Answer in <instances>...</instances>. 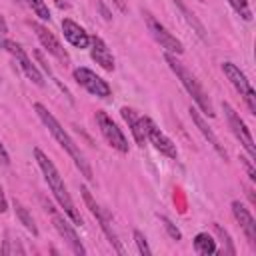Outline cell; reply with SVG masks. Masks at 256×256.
Returning a JSON list of instances; mask_svg holds the SVG:
<instances>
[{"instance_id": "obj_7", "label": "cell", "mask_w": 256, "mask_h": 256, "mask_svg": "<svg viewBox=\"0 0 256 256\" xmlns=\"http://www.w3.org/2000/svg\"><path fill=\"white\" fill-rule=\"evenodd\" d=\"M96 124L100 128V134L104 136V140L120 154H128V140L124 136V132L118 128V124L104 112V110H98L96 112Z\"/></svg>"}, {"instance_id": "obj_20", "label": "cell", "mask_w": 256, "mask_h": 256, "mask_svg": "<svg viewBox=\"0 0 256 256\" xmlns=\"http://www.w3.org/2000/svg\"><path fill=\"white\" fill-rule=\"evenodd\" d=\"M172 2H174V4H176V8H178V10L182 12V16H184V18L188 20V24H190V26H192V28L196 30V34H198V36H200L202 40H206V30H204V26H202V24H200V22L196 20V16H194V14H192V12H190V10L186 8L184 0H172Z\"/></svg>"}, {"instance_id": "obj_24", "label": "cell", "mask_w": 256, "mask_h": 256, "mask_svg": "<svg viewBox=\"0 0 256 256\" xmlns=\"http://www.w3.org/2000/svg\"><path fill=\"white\" fill-rule=\"evenodd\" d=\"M158 218H160V222H162L164 230L168 232V236H170L172 240H176V242H178V240H182V232L178 230V226H176L170 218H166V216H158Z\"/></svg>"}, {"instance_id": "obj_13", "label": "cell", "mask_w": 256, "mask_h": 256, "mask_svg": "<svg viewBox=\"0 0 256 256\" xmlns=\"http://www.w3.org/2000/svg\"><path fill=\"white\" fill-rule=\"evenodd\" d=\"M32 30L36 32V36H38L42 48H44L48 54H52L54 58H58V60H62V62H68V52H66V48L58 42V38H56L46 26H42V24H38V22H32Z\"/></svg>"}, {"instance_id": "obj_11", "label": "cell", "mask_w": 256, "mask_h": 256, "mask_svg": "<svg viewBox=\"0 0 256 256\" xmlns=\"http://www.w3.org/2000/svg\"><path fill=\"white\" fill-rule=\"evenodd\" d=\"M142 122H144V130H146V140L160 152L164 154L166 158H172L176 160L178 158V150H176V144L148 118V116H142Z\"/></svg>"}, {"instance_id": "obj_14", "label": "cell", "mask_w": 256, "mask_h": 256, "mask_svg": "<svg viewBox=\"0 0 256 256\" xmlns=\"http://www.w3.org/2000/svg\"><path fill=\"white\" fill-rule=\"evenodd\" d=\"M232 214H234L236 222L240 224V228L244 230L248 242H250L252 246H256V220H254V216L250 214V210H248L240 200H234V202H232Z\"/></svg>"}, {"instance_id": "obj_10", "label": "cell", "mask_w": 256, "mask_h": 256, "mask_svg": "<svg viewBox=\"0 0 256 256\" xmlns=\"http://www.w3.org/2000/svg\"><path fill=\"white\" fill-rule=\"evenodd\" d=\"M74 80L76 84H80L86 92L98 96V98H108L112 94V88L108 86V82L104 78H100L96 72H92L90 68H74Z\"/></svg>"}, {"instance_id": "obj_5", "label": "cell", "mask_w": 256, "mask_h": 256, "mask_svg": "<svg viewBox=\"0 0 256 256\" xmlns=\"http://www.w3.org/2000/svg\"><path fill=\"white\" fill-rule=\"evenodd\" d=\"M222 72H224V76L230 80V84L236 88V92L244 98L248 110H250L252 114H256V92H254V88L250 86V80L246 78V74H244L234 62H222Z\"/></svg>"}, {"instance_id": "obj_30", "label": "cell", "mask_w": 256, "mask_h": 256, "mask_svg": "<svg viewBox=\"0 0 256 256\" xmlns=\"http://www.w3.org/2000/svg\"><path fill=\"white\" fill-rule=\"evenodd\" d=\"M120 12H126V0H112Z\"/></svg>"}, {"instance_id": "obj_27", "label": "cell", "mask_w": 256, "mask_h": 256, "mask_svg": "<svg viewBox=\"0 0 256 256\" xmlns=\"http://www.w3.org/2000/svg\"><path fill=\"white\" fill-rule=\"evenodd\" d=\"M0 162L2 164H10V156H8V152H6V148H4L2 142H0Z\"/></svg>"}, {"instance_id": "obj_12", "label": "cell", "mask_w": 256, "mask_h": 256, "mask_svg": "<svg viewBox=\"0 0 256 256\" xmlns=\"http://www.w3.org/2000/svg\"><path fill=\"white\" fill-rule=\"evenodd\" d=\"M50 208V206H48ZM50 216H52V224H54V228L58 230V234L66 240V244H68V248L74 252V254H86V248H84V244L80 242V238H78V234H76V230L72 228V224L60 214V212H56V210H52L50 208Z\"/></svg>"}, {"instance_id": "obj_22", "label": "cell", "mask_w": 256, "mask_h": 256, "mask_svg": "<svg viewBox=\"0 0 256 256\" xmlns=\"http://www.w3.org/2000/svg\"><path fill=\"white\" fill-rule=\"evenodd\" d=\"M226 2L232 6V10H234L242 20H246V22L252 20V10H250L248 0H226Z\"/></svg>"}, {"instance_id": "obj_9", "label": "cell", "mask_w": 256, "mask_h": 256, "mask_svg": "<svg viewBox=\"0 0 256 256\" xmlns=\"http://www.w3.org/2000/svg\"><path fill=\"white\" fill-rule=\"evenodd\" d=\"M0 44L4 46V50H8V52L16 58L18 66L22 68V72L26 74V78H28L30 82H34L36 86H44V78H42L40 70L36 68V64L30 60V56L26 54V50H24L18 42H14V40H0Z\"/></svg>"}, {"instance_id": "obj_1", "label": "cell", "mask_w": 256, "mask_h": 256, "mask_svg": "<svg viewBox=\"0 0 256 256\" xmlns=\"http://www.w3.org/2000/svg\"><path fill=\"white\" fill-rule=\"evenodd\" d=\"M34 110H36L38 118L42 120V124L48 128V132L54 136V140H56V142L66 150V154L72 158V162L76 164V168L80 170V174H82L88 182H92V180H94V174H92V168H90L88 160H86V158H84V154L80 152L78 144L70 138V134L62 128V124L54 118V114H52V112H48V108H46V106H42L40 102H36V104H34Z\"/></svg>"}, {"instance_id": "obj_15", "label": "cell", "mask_w": 256, "mask_h": 256, "mask_svg": "<svg viewBox=\"0 0 256 256\" xmlns=\"http://www.w3.org/2000/svg\"><path fill=\"white\" fill-rule=\"evenodd\" d=\"M90 56L96 64H100L104 70L112 72L114 70V56L110 52V48L106 46V42L100 36H90Z\"/></svg>"}, {"instance_id": "obj_25", "label": "cell", "mask_w": 256, "mask_h": 256, "mask_svg": "<svg viewBox=\"0 0 256 256\" xmlns=\"http://www.w3.org/2000/svg\"><path fill=\"white\" fill-rule=\"evenodd\" d=\"M214 232H216V234L222 238V242L226 244V252H228V254H236V248H234V244H232V240H230L228 232H226L220 224H216V222H214Z\"/></svg>"}, {"instance_id": "obj_2", "label": "cell", "mask_w": 256, "mask_h": 256, "mask_svg": "<svg viewBox=\"0 0 256 256\" xmlns=\"http://www.w3.org/2000/svg\"><path fill=\"white\" fill-rule=\"evenodd\" d=\"M34 158H36V162H38V166H40V170H42V174H44V180H46L48 188L52 190L56 202L60 204V208L66 212V216L72 220V224L80 226V224H82L80 212L76 210V206H74V202H72V198H70V194H68V188H66L64 180H62L58 168L54 166V162H52L40 148H34Z\"/></svg>"}, {"instance_id": "obj_6", "label": "cell", "mask_w": 256, "mask_h": 256, "mask_svg": "<svg viewBox=\"0 0 256 256\" xmlns=\"http://www.w3.org/2000/svg\"><path fill=\"white\" fill-rule=\"evenodd\" d=\"M222 110L226 114V120H228V126L232 130V134L240 140V144L244 146V150L248 152V158L250 160H256V146H254V140H252V134L246 126V122L240 118V114L228 104V102H222Z\"/></svg>"}, {"instance_id": "obj_8", "label": "cell", "mask_w": 256, "mask_h": 256, "mask_svg": "<svg viewBox=\"0 0 256 256\" xmlns=\"http://www.w3.org/2000/svg\"><path fill=\"white\" fill-rule=\"evenodd\" d=\"M144 20H146V26H148L150 34L154 36V40H156L168 54H182V52H184L182 42H180L174 34H170V32L166 30V26L160 24L150 12H144Z\"/></svg>"}, {"instance_id": "obj_19", "label": "cell", "mask_w": 256, "mask_h": 256, "mask_svg": "<svg viewBox=\"0 0 256 256\" xmlns=\"http://www.w3.org/2000/svg\"><path fill=\"white\" fill-rule=\"evenodd\" d=\"M194 250L202 256H210V254H216V240L206 234V232H200L194 236Z\"/></svg>"}, {"instance_id": "obj_3", "label": "cell", "mask_w": 256, "mask_h": 256, "mask_svg": "<svg viewBox=\"0 0 256 256\" xmlns=\"http://www.w3.org/2000/svg\"><path fill=\"white\" fill-rule=\"evenodd\" d=\"M166 62H168V66H170V70L176 74V78L180 80V84L186 88V92L192 96V100L196 102V106H198V110L200 112H204V114H208V116H214V108H212V102H210V98H208V94L202 90V86H200V82L196 80V76L182 64V62H178L176 60V56L174 54H168L166 52Z\"/></svg>"}, {"instance_id": "obj_17", "label": "cell", "mask_w": 256, "mask_h": 256, "mask_svg": "<svg viewBox=\"0 0 256 256\" xmlns=\"http://www.w3.org/2000/svg\"><path fill=\"white\" fill-rule=\"evenodd\" d=\"M190 118H192V122L196 124V128L202 132V136L208 140V144L218 152V156H222L224 160L228 158V154H226V150H224V146L220 144V140H218V136L212 132V128L206 124V120L200 116V110H196V108H190Z\"/></svg>"}, {"instance_id": "obj_29", "label": "cell", "mask_w": 256, "mask_h": 256, "mask_svg": "<svg viewBox=\"0 0 256 256\" xmlns=\"http://www.w3.org/2000/svg\"><path fill=\"white\" fill-rule=\"evenodd\" d=\"M6 32H8V24H6L4 16L0 14V34H6Z\"/></svg>"}, {"instance_id": "obj_4", "label": "cell", "mask_w": 256, "mask_h": 256, "mask_svg": "<svg viewBox=\"0 0 256 256\" xmlns=\"http://www.w3.org/2000/svg\"><path fill=\"white\" fill-rule=\"evenodd\" d=\"M80 192H82L84 204L88 206V210L92 212V216L96 218V222L100 224V228H102V232L106 234V238H108V242L112 244V248H114L118 254H124V248H122V244H120V240H118V236H116V232H114V228H112V218H110V214L94 200V196L90 194V190H88L86 186H80Z\"/></svg>"}, {"instance_id": "obj_21", "label": "cell", "mask_w": 256, "mask_h": 256, "mask_svg": "<svg viewBox=\"0 0 256 256\" xmlns=\"http://www.w3.org/2000/svg\"><path fill=\"white\" fill-rule=\"evenodd\" d=\"M14 212H16V218L24 224V228L36 236V234H38V228H36V224H34V218H32L30 212H28L20 202H16V200H14Z\"/></svg>"}, {"instance_id": "obj_18", "label": "cell", "mask_w": 256, "mask_h": 256, "mask_svg": "<svg viewBox=\"0 0 256 256\" xmlns=\"http://www.w3.org/2000/svg\"><path fill=\"white\" fill-rule=\"evenodd\" d=\"M120 114H122V118L126 120V124H128V128H130V132H132L136 144H138V146H144V142H146V130H144L142 116H136V112H134L132 108H128V106H124V108L120 110Z\"/></svg>"}, {"instance_id": "obj_26", "label": "cell", "mask_w": 256, "mask_h": 256, "mask_svg": "<svg viewBox=\"0 0 256 256\" xmlns=\"http://www.w3.org/2000/svg\"><path fill=\"white\" fill-rule=\"evenodd\" d=\"M134 242H136L140 254H144V256H150V254H152V250H150V246H148V242H146V236H144L140 230H134Z\"/></svg>"}, {"instance_id": "obj_28", "label": "cell", "mask_w": 256, "mask_h": 256, "mask_svg": "<svg viewBox=\"0 0 256 256\" xmlns=\"http://www.w3.org/2000/svg\"><path fill=\"white\" fill-rule=\"evenodd\" d=\"M6 210H8V200H6L4 190H2V186H0V212H6Z\"/></svg>"}, {"instance_id": "obj_23", "label": "cell", "mask_w": 256, "mask_h": 256, "mask_svg": "<svg viewBox=\"0 0 256 256\" xmlns=\"http://www.w3.org/2000/svg\"><path fill=\"white\" fill-rule=\"evenodd\" d=\"M26 4L32 8V12L40 18V20H50V10H48V4L44 0H26Z\"/></svg>"}, {"instance_id": "obj_16", "label": "cell", "mask_w": 256, "mask_h": 256, "mask_svg": "<svg viewBox=\"0 0 256 256\" xmlns=\"http://www.w3.org/2000/svg\"><path fill=\"white\" fill-rule=\"evenodd\" d=\"M62 34H64V38H66L74 48H88V46H90V36H88V32H86L80 24H76L74 20H70V18H64V20H62Z\"/></svg>"}]
</instances>
